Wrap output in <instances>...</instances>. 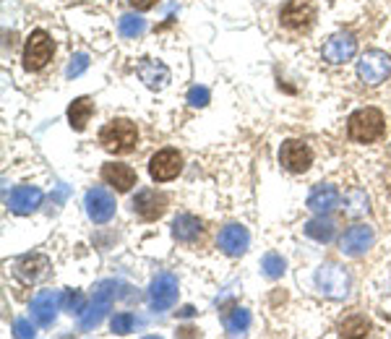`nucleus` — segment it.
<instances>
[{
	"mask_svg": "<svg viewBox=\"0 0 391 339\" xmlns=\"http://www.w3.org/2000/svg\"><path fill=\"white\" fill-rule=\"evenodd\" d=\"M248 326H250V313H248L246 308H232L230 313L224 316V329H227V334H232V337L246 334Z\"/></svg>",
	"mask_w": 391,
	"mask_h": 339,
	"instance_id": "b1692460",
	"label": "nucleus"
},
{
	"mask_svg": "<svg viewBox=\"0 0 391 339\" xmlns=\"http://www.w3.org/2000/svg\"><path fill=\"white\" fill-rule=\"evenodd\" d=\"M209 99H211V94H209L206 87H193V89L188 91V102H191L193 107H206Z\"/></svg>",
	"mask_w": 391,
	"mask_h": 339,
	"instance_id": "2f4dec72",
	"label": "nucleus"
},
{
	"mask_svg": "<svg viewBox=\"0 0 391 339\" xmlns=\"http://www.w3.org/2000/svg\"><path fill=\"white\" fill-rule=\"evenodd\" d=\"M180 170H183V157L177 149H162L149 160V175L157 183H167V180L177 178Z\"/></svg>",
	"mask_w": 391,
	"mask_h": 339,
	"instance_id": "0eeeda50",
	"label": "nucleus"
},
{
	"mask_svg": "<svg viewBox=\"0 0 391 339\" xmlns=\"http://www.w3.org/2000/svg\"><path fill=\"white\" fill-rule=\"evenodd\" d=\"M63 306V292L57 290H42L37 298L32 300V316L40 326H53L57 311Z\"/></svg>",
	"mask_w": 391,
	"mask_h": 339,
	"instance_id": "f8f14e48",
	"label": "nucleus"
},
{
	"mask_svg": "<svg viewBox=\"0 0 391 339\" xmlns=\"http://www.w3.org/2000/svg\"><path fill=\"white\" fill-rule=\"evenodd\" d=\"M339 206V191L336 186H316L308 196V209H313L316 214H329V211H334Z\"/></svg>",
	"mask_w": 391,
	"mask_h": 339,
	"instance_id": "6ab92c4d",
	"label": "nucleus"
},
{
	"mask_svg": "<svg viewBox=\"0 0 391 339\" xmlns=\"http://www.w3.org/2000/svg\"><path fill=\"white\" fill-rule=\"evenodd\" d=\"M261 269L269 279H280L285 272H287V261L282 259L280 253H266L264 261H261Z\"/></svg>",
	"mask_w": 391,
	"mask_h": 339,
	"instance_id": "bb28decb",
	"label": "nucleus"
},
{
	"mask_svg": "<svg viewBox=\"0 0 391 339\" xmlns=\"http://www.w3.org/2000/svg\"><path fill=\"white\" fill-rule=\"evenodd\" d=\"M280 162L290 170V172H305L313 162L311 146L303 144V141H297V138H290V141H285L280 149Z\"/></svg>",
	"mask_w": 391,
	"mask_h": 339,
	"instance_id": "9b49d317",
	"label": "nucleus"
},
{
	"mask_svg": "<svg viewBox=\"0 0 391 339\" xmlns=\"http://www.w3.org/2000/svg\"><path fill=\"white\" fill-rule=\"evenodd\" d=\"M167 209V199L152 188H144V191H138L136 199H133V211H136L141 219H157L165 214Z\"/></svg>",
	"mask_w": 391,
	"mask_h": 339,
	"instance_id": "dca6fc26",
	"label": "nucleus"
},
{
	"mask_svg": "<svg viewBox=\"0 0 391 339\" xmlns=\"http://www.w3.org/2000/svg\"><path fill=\"white\" fill-rule=\"evenodd\" d=\"M375 235L368 225H355L350 227L342 238V253L344 256H363L370 245H373Z\"/></svg>",
	"mask_w": 391,
	"mask_h": 339,
	"instance_id": "a211bd4d",
	"label": "nucleus"
},
{
	"mask_svg": "<svg viewBox=\"0 0 391 339\" xmlns=\"http://www.w3.org/2000/svg\"><path fill=\"white\" fill-rule=\"evenodd\" d=\"M201 230H204V225H201V219L193 217V214H177L175 222H172V238L180 243L199 240Z\"/></svg>",
	"mask_w": 391,
	"mask_h": 339,
	"instance_id": "412c9836",
	"label": "nucleus"
},
{
	"mask_svg": "<svg viewBox=\"0 0 391 339\" xmlns=\"http://www.w3.org/2000/svg\"><path fill=\"white\" fill-rule=\"evenodd\" d=\"M216 243H219V248H222L224 253H227V256H232V259H238V256H243V253L248 250L250 235H248L246 227H240V225H227V227H222V233H219Z\"/></svg>",
	"mask_w": 391,
	"mask_h": 339,
	"instance_id": "2eb2a0df",
	"label": "nucleus"
},
{
	"mask_svg": "<svg viewBox=\"0 0 391 339\" xmlns=\"http://www.w3.org/2000/svg\"><path fill=\"white\" fill-rule=\"evenodd\" d=\"M13 334H16L18 339H29V337H34L37 331H34L32 321H26V318H16V323H13Z\"/></svg>",
	"mask_w": 391,
	"mask_h": 339,
	"instance_id": "473e14b6",
	"label": "nucleus"
},
{
	"mask_svg": "<svg viewBox=\"0 0 391 339\" xmlns=\"http://www.w3.org/2000/svg\"><path fill=\"white\" fill-rule=\"evenodd\" d=\"M115 287H118L115 282H102L97 287L92 303H89V306L84 308V313H81V321H79L81 329L92 331L94 326L102 323V318L107 316V311H110L112 306V300H115Z\"/></svg>",
	"mask_w": 391,
	"mask_h": 339,
	"instance_id": "20e7f679",
	"label": "nucleus"
},
{
	"mask_svg": "<svg viewBox=\"0 0 391 339\" xmlns=\"http://www.w3.org/2000/svg\"><path fill=\"white\" fill-rule=\"evenodd\" d=\"M131 6L136 11H149L152 6H157V0H131Z\"/></svg>",
	"mask_w": 391,
	"mask_h": 339,
	"instance_id": "72a5a7b5",
	"label": "nucleus"
},
{
	"mask_svg": "<svg viewBox=\"0 0 391 339\" xmlns=\"http://www.w3.org/2000/svg\"><path fill=\"white\" fill-rule=\"evenodd\" d=\"M334 233H336V225L329 217H324V214L311 219V222L305 225V235L313 238V240H319V243H329L331 238H334Z\"/></svg>",
	"mask_w": 391,
	"mask_h": 339,
	"instance_id": "5701e85b",
	"label": "nucleus"
},
{
	"mask_svg": "<svg viewBox=\"0 0 391 339\" xmlns=\"http://www.w3.org/2000/svg\"><path fill=\"white\" fill-rule=\"evenodd\" d=\"M391 73V57L383 50H368L358 60V76L368 87H378Z\"/></svg>",
	"mask_w": 391,
	"mask_h": 339,
	"instance_id": "423d86ee",
	"label": "nucleus"
},
{
	"mask_svg": "<svg viewBox=\"0 0 391 339\" xmlns=\"http://www.w3.org/2000/svg\"><path fill=\"white\" fill-rule=\"evenodd\" d=\"M40 204H42V191L37 186H18L13 188V194L9 196L11 211H13V214H21V217L37 211Z\"/></svg>",
	"mask_w": 391,
	"mask_h": 339,
	"instance_id": "f3484780",
	"label": "nucleus"
},
{
	"mask_svg": "<svg viewBox=\"0 0 391 339\" xmlns=\"http://www.w3.org/2000/svg\"><path fill=\"white\" fill-rule=\"evenodd\" d=\"M368 329H370L368 318H363V316H352V318L342 321V326H339V334H342V337H365Z\"/></svg>",
	"mask_w": 391,
	"mask_h": 339,
	"instance_id": "cd10ccee",
	"label": "nucleus"
},
{
	"mask_svg": "<svg viewBox=\"0 0 391 339\" xmlns=\"http://www.w3.org/2000/svg\"><path fill=\"white\" fill-rule=\"evenodd\" d=\"M316 287L329 300H344L350 295L352 279L347 274V269H342L339 264H321L316 269Z\"/></svg>",
	"mask_w": 391,
	"mask_h": 339,
	"instance_id": "7ed1b4c3",
	"label": "nucleus"
},
{
	"mask_svg": "<svg viewBox=\"0 0 391 339\" xmlns=\"http://www.w3.org/2000/svg\"><path fill=\"white\" fill-rule=\"evenodd\" d=\"M118 29H120V34H123V37H128V40H136V37H141V34L146 32V21L141 16L126 13V16H120Z\"/></svg>",
	"mask_w": 391,
	"mask_h": 339,
	"instance_id": "a878e982",
	"label": "nucleus"
},
{
	"mask_svg": "<svg viewBox=\"0 0 391 339\" xmlns=\"http://www.w3.org/2000/svg\"><path fill=\"white\" fill-rule=\"evenodd\" d=\"M355 52H358V40H355V34H350V32L331 34L326 40V45H324V60H326V63H334V65L352 60Z\"/></svg>",
	"mask_w": 391,
	"mask_h": 339,
	"instance_id": "1a4fd4ad",
	"label": "nucleus"
},
{
	"mask_svg": "<svg viewBox=\"0 0 391 339\" xmlns=\"http://www.w3.org/2000/svg\"><path fill=\"white\" fill-rule=\"evenodd\" d=\"M87 214L94 225H104L115 217V199L107 188H92L87 191Z\"/></svg>",
	"mask_w": 391,
	"mask_h": 339,
	"instance_id": "9d476101",
	"label": "nucleus"
},
{
	"mask_svg": "<svg viewBox=\"0 0 391 339\" xmlns=\"http://www.w3.org/2000/svg\"><path fill=\"white\" fill-rule=\"evenodd\" d=\"M383 130H386V123H383L381 110L375 107H363L358 113H352L347 121V133L352 141H360V144H370L375 138H381Z\"/></svg>",
	"mask_w": 391,
	"mask_h": 339,
	"instance_id": "f257e3e1",
	"label": "nucleus"
},
{
	"mask_svg": "<svg viewBox=\"0 0 391 339\" xmlns=\"http://www.w3.org/2000/svg\"><path fill=\"white\" fill-rule=\"evenodd\" d=\"M84 308H87V298H84V292H79V290L63 292V311L81 316L84 313Z\"/></svg>",
	"mask_w": 391,
	"mask_h": 339,
	"instance_id": "c85d7f7f",
	"label": "nucleus"
},
{
	"mask_svg": "<svg viewBox=\"0 0 391 339\" xmlns=\"http://www.w3.org/2000/svg\"><path fill=\"white\" fill-rule=\"evenodd\" d=\"M177 300V277L175 274H160L149 284V306L154 311H170Z\"/></svg>",
	"mask_w": 391,
	"mask_h": 339,
	"instance_id": "6e6552de",
	"label": "nucleus"
},
{
	"mask_svg": "<svg viewBox=\"0 0 391 339\" xmlns=\"http://www.w3.org/2000/svg\"><path fill=\"white\" fill-rule=\"evenodd\" d=\"M138 79L144 81L149 89H165L170 81V68L157 60H144L138 65Z\"/></svg>",
	"mask_w": 391,
	"mask_h": 339,
	"instance_id": "aec40b11",
	"label": "nucleus"
},
{
	"mask_svg": "<svg viewBox=\"0 0 391 339\" xmlns=\"http://www.w3.org/2000/svg\"><path fill=\"white\" fill-rule=\"evenodd\" d=\"M313 16H316V11L308 0H290L287 6L280 11V21L282 26H287V29H308L313 24Z\"/></svg>",
	"mask_w": 391,
	"mask_h": 339,
	"instance_id": "ddd939ff",
	"label": "nucleus"
},
{
	"mask_svg": "<svg viewBox=\"0 0 391 339\" xmlns=\"http://www.w3.org/2000/svg\"><path fill=\"white\" fill-rule=\"evenodd\" d=\"M133 323H136V318L131 313L112 316V331H115V334H128V331H133Z\"/></svg>",
	"mask_w": 391,
	"mask_h": 339,
	"instance_id": "7c9ffc66",
	"label": "nucleus"
},
{
	"mask_svg": "<svg viewBox=\"0 0 391 339\" xmlns=\"http://www.w3.org/2000/svg\"><path fill=\"white\" fill-rule=\"evenodd\" d=\"M48 259L45 256H32V259H24L21 261V267H18V274L24 277V279H29V282H37V279H42V277L48 274Z\"/></svg>",
	"mask_w": 391,
	"mask_h": 339,
	"instance_id": "393cba45",
	"label": "nucleus"
},
{
	"mask_svg": "<svg viewBox=\"0 0 391 339\" xmlns=\"http://www.w3.org/2000/svg\"><path fill=\"white\" fill-rule=\"evenodd\" d=\"M87 68H89V55L79 52V55L71 57V63H68V68H65V76H68V79H76V76H81Z\"/></svg>",
	"mask_w": 391,
	"mask_h": 339,
	"instance_id": "c756f323",
	"label": "nucleus"
},
{
	"mask_svg": "<svg viewBox=\"0 0 391 339\" xmlns=\"http://www.w3.org/2000/svg\"><path fill=\"white\" fill-rule=\"evenodd\" d=\"M94 113V105H92V99L89 97H79L73 99L71 107H68V123H71L73 130H84L87 128L89 118Z\"/></svg>",
	"mask_w": 391,
	"mask_h": 339,
	"instance_id": "4be33fe9",
	"label": "nucleus"
},
{
	"mask_svg": "<svg viewBox=\"0 0 391 339\" xmlns=\"http://www.w3.org/2000/svg\"><path fill=\"white\" fill-rule=\"evenodd\" d=\"M53 52H55V45L50 40V34L37 29V32L29 34V40L24 45V68L26 71H42L50 63Z\"/></svg>",
	"mask_w": 391,
	"mask_h": 339,
	"instance_id": "39448f33",
	"label": "nucleus"
},
{
	"mask_svg": "<svg viewBox=\"0 0 391 339\" xmlns=\"http://www.w3.org/2000/svg\"><path fill=\"white\" fill-rule=\"evenodd\" d=\"M99 144L110 154H128L138 144V130L131 121H112L99 130Z\"/></svg>",
	"mask_w": 391,
	"mask_h": 339,
	"instance_id": "f03ea898",
	"label": "nucleus"
},
{
	"mask_svg": "<svg viewBox=\"0 0 391 339\" xmlns=\"http://www.w3.org/2000/svg\"><path fill=\"white\" fill-rule=\"evenodd\" d=\"M102 180L107 186H112L118 194H128L131 188L136 186V170L120 165V162H107L102 167Z\"/></svg>",
	"mask_w": 391,
	"mask_h": 339,
	"instance_id": "4468645a",
	"label": "nucleus"
}]
</instances>
